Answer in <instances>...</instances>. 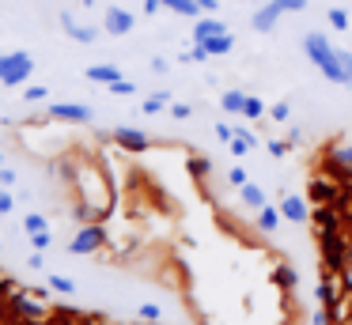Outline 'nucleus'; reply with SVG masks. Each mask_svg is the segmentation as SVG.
Returning a JSON list of instances; mask_svg holds the SVG:
<instances>
[{
	"mask_svg": "<svg viewBox=\"0 0 352 325\" xmlns=\"http://www.w3.org/2000/svg\"><path fill=\"white\" fill-rule=\"evenodd\" d=\"M322 246H326L329 269H344V246H341V238H337V231H326V234H322Z\"/></svg>",
	"mask_w": 352,
	"mask_h": 325,
	"instance_id": "6e6552de",
	"label": "nucleus"
},
{
	"mask_svg": "<svg viewBox=\"0 0 352 325\" xmlns=\"http://www.w3.org/2000/svg\"><path fill=\"white\" fill-rule=\"evenodd\" d=\"M193 45H197V42H193ZM201 45L208 49V57H228V53H231V45H235V38H231L228 30H223V34L208 38V42H201Z\"/></svg>",
	"mask_w": 352,
	"mask_h": 325,
	"instance_id": "9d476101",
	"label": "nucleus"
},
{
	"mask_svg": "<svg viewBox=\"0 0 352 325\" xmlns=\"http://www.w3.org/2000/svg\"><path fill=\"white\" fill-rule=\"evenodd\" d=\"M276 223H280V208H269V204H265V208H258V227H261V231H276Z\"/></svg>",
	"mask_w": 352,
	"mask_h": 325,
	"instance_id": "4468645a",
	"label": "nucleus"
},
{
	"mask_svg": "<svg viewBox=\"0 0 352 325\" xmlns=\"http://www.w3.org/2000/svg\"><path fill=\"white\" fill-rule=\"evenodd\" d=\"M23 227H27V234H38V231H46V219H42L38 212H31V216L23 219Z\"/></svg>",
	"mask_w": 352,
	"mask_h": 325,
	"instance_id": "5701e85b",
	"label": "nucleus"
},
{
	"mask_svg": "<svg viewBox=\"0 0 352 325\" xmlns=\"http://www.w3.org/2000/svg\"><path fill=\"white\" fill-rule=\"evenodd\" d=\"M307 8V0H269V4H261L258 12H254V30H273L276 27V19H280L284 12H303Z\"/></svg>",
	"mask_w": 352,
	"mask_h": 325,
	"instance_id": "7ed1b4c3",
	"label": "nucleus"
},
{
	"mask_svg": "<svg viewBox=\"0 0 352 325\" xmlns=\"http://www.w3.org/2000/svg\"><path fill=\"white\" fill-rule=\"evenodd\" d=\"M228 148H231V155H239V159H243V155H246V151H250V144H246V140H243V136H235V140H231V144H228Z\"/></svg>",
	"mask_w": 352,
	"mask_h": 325,
	"instance_id": "cd10ccee",
	"label": "nucleus"
},
{
	"mask_svg": "<svg viewBox=\"0 0 352 325\" xmlns=\"http://www.w3.org/2000/svg\"><path fill=\"white\" fill-rule=\"evenodd\" d=\"M110 95H137V83H133V80H125V76H122V80H114V83H110Z\"/></svg>",
	"mask_w": 352,
	"mask_h": 325,
	"instance_id": "aec40b11",
	"label": "nucleus"
},
{
	"mask_svg": "<svg viewBox=\"0 0 352 325\" xmlns=\"http://www.w3.org/2000/svg\"><path fill=\"white\" fill-rule=\"evenodd\" d=\"M163 8H170V12H178V15H193V19H197V12H201L197 0H163Z\"/></svg>",
	"mask_w": 352,
	"mask_h": 325,
	"instance_id": "2eb2a0df",
	"label": "nucleus"
},
{
	"mask_svg": "<svg viewBox=\"0 0 352 325\" xmlns=\"http://www.w3.org/2000/svg\"><path fill=\"white\" fill-rule=\"evenodd\" d=\"M280 216L292 219V223H303V219H307V204L299 201V197H284V201H280Z\"/></svg>",
	"mask_w": 352,
	"mask_h": 325,
	"instance_id": "f8f14e48",
	"label": "nucleus"
},
{
	"mask_svg": "<svg viewBox=\"0 0 352 325\" xmlns=\"http://www.w3.org/2000/svg\"><path fill=\"white\" fill-rule=\"evenodd\" d=\"M329 193H333V189H329L326 181H311V197H318V201H326Z\"/></svg>",
	"mask_w": 352,
	"mask_h": 325,
	"instance_id": "c85d7f7f",
	"label": "nucleus"
},
{
	"mask_svg": "<svg viewBox=\"0 0 352 325\" xmlns=\"http://www.w3.org/2000/svg\"><path fill=\"white\" fill-rule=\"evenodd\" d=\"M314 325H329V314H322V310H318V314H314Z\"/></svg>",
	"mask_w": 352,
	"mask_h": 325,
	"instance_id": "79ce46f5",
	"label": "nucleus"
},
{
	"mask_svg": "<svg viewBox=\"0 0 352 325\" xmlns=\"http://www.w3.org/2000/svg\"><path fill=\"white\" fill-rule=\"evenodd\" d=\"M31 246H34V249H50V231H38V234H31Z\"/></svg>",
	"mask_w": 352,
	"mask_h": 325,
	"instance_id": "7c9ffc66",
	"label": "nucleus"
},
{
	"mask_svg": "<svg viewBox=\"0 0 352 325\" xmlns=\"http://www.w3.org/2000/svg\"><path fill=\"white\" fill-rule=\"evenodd\" d=\"M197 4H201V12H220V0H197Z\"/></svg>",
	"mask_w": 352,
	"mask_h": 325,
	"instance_id": "4c0bfd02",
	"label": "nucleus"
},
{
	"mask_svg": "<svg viewBox=\"0 0 352 325\" xmlns=\"http://www.w3.org/2000/svg\"><path fill=\"white\" fill-rule=\"evenodd\" d=\"M87 80H91V83H107V87H110L114 80H122V72H118L114 65H91V68H87Z\"/></svg>",
	"mask_w": 352,
	"mask_h": 325,
	"instance_id": "ddd939ff",
	"label": "nucleus"
},
{
	"mask_svg": "<svg viewBox=\"0 0 352 325\" xmlns=\"http://www.w3.org/2000/svg\"><path fill=\"white\" fill-rule=\"evenodd\" d=\"M216 136H220L223 144H231V140H235V133H231V125H223V121H216Z\"/></svg>",
	"mask_w": 352,
	"mask_h": 325,
	"instance_id": "2f4dec72",
	"label": "nucleus"
},
{
	"mask_svg": "<svg viewBox=\"0 0 352 325\" xmlns=\"http://www.w3.org/2000/svg\"><path fill=\"white\" fill-rule=\"evenodd\" d=\"M12 212V193L8 189H0V216H8Z\"/></svg>",
	"mask_w": 352,
	"mask_h": 325,
	"instance_id": "72a5a7b5",
	"label": "nucleus"
},
{
	"mask_svg": "<svg viewBox=\"0 0 352 325\" xmlns=\"http://www.w3.org/2000/svg\"><path fill=\"white\" fill-rule=\"evenodd\" d=\"M61 27H65V34L76 38V42H95V38H99V30L84 27V23H72V15H61Z\"/></svg>",
	"mask_w": 352,
	"mask_h": 325,
	"instance_id": "1a4fd4ad",
	"label": "nucleus"
},
{
	"mask_svg": "<svg viewBox=\"0 0 352 325\" xmlns=\"http://www.w3.org/2000/svg\"><path fill=\"white\" fill-rule=\"evenodd\" d=\"M50 287H54V291H61V295H72V291H76V284H72L69 276H50Z\"/></svg>",
	"mask_w": 352,
	"mask_h": 325,
	"instance_id": "4be33fe9",
	"label": "nucleus"
},
{
	"mask_svg": "<svg viewBox=\"0 0 352 325\" xmlns=\"http://www.w3.org/2000/svg\"><path fill=\"white\" fill-rule=\"evenodd\" d=\"M102 238H107V234H102V227H84V231L69 242V254H91V249L102 246Z\"/></svg>",
	"mask_w": 352,
	"mask_h": 325,
	"instance_id": "20e7f679",
	"label": "nucleus"
},
{
	"mask_svg": "<svg viewBox=\"0 0 352 325\" xmlns=\"http://www.w3.org/2000/svg\"><path fill=\"white\" fill-rule=\"evenodd\" d=\"M12 181H16V174H12L8 166H4V170H0V186H12Z\"/></svg>",
	"mask_w": 352,
	"mask_h": 325,
	"instance_id": "a19ab883",
	"label": "nucleus"
},
{
	"mask_svg": "<svg viewBox=\"0 0 352 325\" xmlns=\"http://www.w3.org/2000/svg\"><path fill=\"white\" fill-rule=\"evenodd\" d=\"M160 8H163V0H144V12H148V15H155Z\"/></svg>",
	"mask_w": 352,
	"mask_h": 325,
	"instance_id": "ea45409f",
	"label": "nucleus"
},
{
	"mask_svg": "<svg viewBox=\"0 0 352 325\" xmlns=\"http://www.w3.org/2000/svg\"><path fill=\"white\" fill-rule=\"evenodd\" d=\"M114 136H118V144H122V148H133V151H144V148H148V136L137 133V128H125V125H122Z\"/></svg>",
	"mask_w": 352,
	"mask_h": 325,
	"instance_id": "9b49d317",
	"label": "nucleus"
},
{
	"mask_svg": "<svg viewBox=\"0 0 352 325\" xmlns=\"http://www.w3.org/2000/svg\"><path fill=\"white\" fill-rule=\"evenodd\" d=\"M284 151H288V148H284V140H273V144H269V155H273V159H284Z\"/></svg>",
	"mask_w": 352,
	"mask_h": 325,
	"instance_id": "c9c22d12",
	"label": "nucleus"
},
{
	"mask_svg": "<svg viewBox=\"0 0 352 325\" xmlns=\"http://www.w3.org/2000/svg\"><path fill=\"white\" fill-rule=\"evenodd\" d=\"M102 27H107V34H129L133 30V12H125V8H107Z\"/></svg>",
	"mask_w": 352,
	"mask_h": 325,
	"instance_id": "39448f33",
	"label": "nucleus"
},
{
	"mask_svg": "<svg viewBox=\"0 0 352 325\" xmlns=\"http://www.w3.org/2000/svg\"><path fill=\"white\" fill-rule=\"evenodd\" d=\"M243 201L250 204V208H265V193H261L258 186H250V181L243 186Z\"/></svg>",
	"mask_w": 352,
	"mask_h": 325,
	"instance_id": "f3484780",
	"label": "nucleus"
},
{
	"mask_svg": "<svg viewBox=\"0 0 352 325\" xmlns=\"http://www.w3.org/2000/svg\"><path fill=\"white\" fill-rule=\"evenodd\" d=\"M220 102H223V110H228V113H243L246 95H243V91H223V98H220Z\"/></svg>",
	"mask_w": 352,
	"mask_h": 325,
	"instance_id": "dca6fc26",
	"label": "nucleus"
},
{
	"mask_svg": "<svg viewBox=\"0 0 352 325\" xmlns=\"http://www.w3.org/2000/svg\"><path fill=\"white\" fill-rule=\"evenodd\" d=\"M167 102H170V95H167V91H160V95L144 98V113H160V110H163V106H167Z\"/></svg>",
	"mask_w": 352,
	"mask_h": 325,
	"instance_id": "a211bd4d",
	"label": "nucleus"
},
{
	"mask_svg": "<svg viewBox=\"0 0 352 325\" xmlns=\"http://www.w3.org/2000/svg\"><path fill=\"white\" fill-rule=\"evenodd\" d=\"M269 113H273L276 121H284V117H288V102H276V106H273V110H269Z\"/></svg>",
	"mask_w": 352,
	"mask_h": 325,
	"instance_id": "e433bc0d",
	"label": "nucleus"
},
{
	"mask_svg": "<svg viewBox=\"0 0 352 325\" xmlns=\"http://www.w3.org/2000/svg\"><path fill=\"white\" fill-rule=\"evenodd\" d=\"M140 317H144V322H160V317H163V310L155 306V302H144V306H140Z\"/></svg>",
	"mask_w": 352,
	"mask_h": 325,
	"instance_id": "393cba45",
	"label": "nucleus"
},
{
	"mask_svg": "<svg viewBox=\"0 0 352 325\" xmlns=\"http://www.w3.org/2000/svg\"><path fill=\"white\" fill-rule=\"evenodd\" d=\"M50 117H61V121H91V110L80 102H54L50 106Z\"/></svg>",
	"mask_w": 352,
	"mask_h": 325,
	"instance_id": "423d86ee",
	"label": "nucleus"
},
{
	"mask_svg": "<svg viewBox=\"0 0 352 325\" xmlns=\"http://www.w3.org/2000/svg\"><path fill=\"white\" fill-rule=\"evenodd\" d=\"M16 306L23 310L27 317H42V306H34V302H23V299H16Z\"/></svg>",
	"mask_w": 352,
	"mask_h": 325,
	"instance_id": "c756f323",
	"label": "nucleus"
},
{
	"mask_svg": "<svg viewBox=\"0 0 352 325\" xmlns=\"http://www.w3.org/2000/svg\"><path fill=\"white\" fill-rule=\"evenodd\" d=\"M228 181L243 189V186H246V170H243V166H231V170H228Z\"/></svg>",
	"mask_w": 352,
	"mask_h": 325,
	"instance_id": "a878e982",
	"label": "nucleus"
},
{
	"mask_svg": "<svg viewBox=\"0 0 352 325\" xmlns=\"http://www.w3.org/2000/svg\"><path fill=\"white\" fill-rule=\"evenodd\" d=\"M261 113H265V102H261V98H254V95H246L243 117H261Z\"/></svg>",
	"mask_w": 352,
	"mask_h": 325,
	"instance_id": "412c9836",
	"label": "nucleus"
},
{
	"mask_svg": "<svg viewBox=\"0 0 352 325\" xmlns=\"http://www.w3.org/2000/svg\"><path fill=\"white\" fill-rule=\"evenodd\" d=\"M31 72H34L31 53H23V49L0 53V83H4V87H19V83H23Z\"/></svg>",
	"mask_w": 352,
	"mask_h": 325,
	"instance_id": "f03ea898",
	"label": "nucleus"
},
{
	"mask_svg": "<svg viewBox=\"0 0 352 325\" xmlns=\"http://www.w3.org/2000/svg\"><path fill=\"white\" fill-rule=\"evenodd\" d=\"M341 57V68H344V87H352V53H337Z\"/></svg>",
	"mask_w": 352,
	"mask_h": 325,
	"instance_id": "bb28decb",
	"label": "nucleus"
},
{
	"mask_svg": "<svg viewBox=\"0 0 352 325\" xmlns=\"http://www.w3.org/2000/svg\"><path fill=\"white\" fill-rule=\"evenodd\" d=\"M23 98H27V102H38V98H46V87H27Z\"/></svg>",
	"mask_w": 352,
	"mask_h": 325,
	"instance_id": "473e14b6",
	"label": "nucleus"
},
{
	"mask_svg": "<svg viewBox=\"0 0 352 325\" xmlns=\"http://www.w3.org/2000/svg\"><path fill=\"white\" fill-rule=\"evenodd\" d=\"M333 159H337V163H344V166H352V148H337Z\"/></svg>",
	"mask_w": 352,
	"mask_h": 325,
	"instance_id": "f704fd0d",
	"label": "nucleus"
},
{
	"mask_svg": "<svg viewBox=\"0 0 352 325\" xmlns=\"http://www.w3.org/2000/svg\"><path fill=\"white\" fill-rule=\"evenodd\" d=\"M329 27H333V30H349V12H344V8H329Z\"/></svg>",
	"mask_w": 352,
	"mask_h": 325,
	"instance_id": "6ab92c4d",
	"label": "nucleus"
},
{
	"mask_svg": "<svg viewBox=\"0 0 352 325\" xmlns=\"http://www.w3.org/2000/svg\"><path fill=\"white\" fill-rule=\"evenodd\" d=\"M276 280H280L284 287H292L296 284V269H292V265H280V269H276Z\"/></svg>",
	"mask_w": 352,
	"mask_h": 325,
	"instance_id": "b1692460",
	"label": "nucleus"
},
{
	"mask_svg": "<svg viewBox=\"0 0 352 325\" xmlns=\"http://www.w3.org/2000/svg\"><path fill=\"white\" fill-rule=\"evenodd\" d=\"M223 34V23L216 19V15H205V19H193V42H208V38Z\"/></svg>",
	"mask_w": 352,
	"mask_h": 325,
	"instance_id": "0eeeda50",
	"label": "nucleus"
},
{
	"mask_svg": "<svg viewBox=\"0 0 352 325\" xmlns=\"http://www.w3.org/2000/svg\"><path fill=\"white\" fill-rule=\"evenodd\" d=\"M303 49H307V57H311V65L318 68V72L326 76L329 83H344L341 57H337V49L329 45V38H326V34H318V30H311V34L303 38Z\"/></svg>",
	"mask_w": 352,
	"mask_h": 325,
	"instance_id": "f257e3e1",
	"label": "nucleus"
},
{
	"mask_svg": "<svg viewBox=\"0 0 352 325\" xmlns=\"http://www.w3.org/2000/svg\"><path fill=\"white\" fill-rule=\"evenodd\" d=\"M170 113H175V117H190V106H186V102H175V106H170Z\"/></svg>",
	"mask_w": 352,
	"mask_h": 325,
	"instance_id": "58836bf2",
	"label": "nucleus"
}]
</instances>
